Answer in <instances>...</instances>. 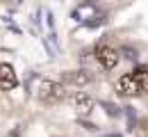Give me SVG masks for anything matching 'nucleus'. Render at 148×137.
I'll return each instance as SVG.
<instances>
[{
	"label": "nucleus",
	"mask_w": 148,
	"mask_h": 137,
	"mask_svg": "<svg viewBox=\"0 0 148 137\" xmlns=\"http://www.w3.org/2000/svg\"><path fill=\"white\" fill-rule=\"evenodd\" d=\"M37 94H39V98H41L43 103L55 105V103H59V101L66 98V89H64V85L57 82V80H43V82L39 85Z\"/></svg>",
	"instance_id": "1"
},
{
	"label": "nucleus",
	"mask_w": 148,
	"mask_h": 137,
	"mask_svg": "<svg viewBox=\"0 0 148 137\" xmlns=\"http://www.w3.org/2000/svg\"><path fill=\"white\" fill-rule=\"evenodd\" d=\"M96 59H98V64L105 69V71H112V69H116V64H119V50L114 48V46H107V43H100L98 48H96Z\"/></svg>",
	"instance_id": "2"
},
{
	"label": "nucleus",
	"mask_w": 148,
	"mask_h": 137,
	"mask_svg": "<svg viewBox=\"0 0 148 137\" xmlns=\"http://www.w3.org/2000/svg\"><path fill=\"white\" fill-rule=\"evenodd\" d=\"M116 89L123 96H137L141 92V85H139V80H137L134 73H123L121 78L116 80Z\"/></svg>",
	"instance_id": "3"
},
{
	"label": "nucleus",
	"mask_w": 148,
	"mask_h": 137,
	"mask_svg": "<svg viewBox=\"0 0 148 137\" xmlns=\"http://www.w3.org/2000/svg\"><path fill=\"white\" fill-rule=\"evenodd\" d=\"M71 105H73V110L77 114H89L93 110V105H96V101L89 94H84V92H77V94L71 96Z\"/></svg>",
	"instance_id": "4"
},
{
	"label": "nucleus",
	"mask_w": 148,
	"mask_h": 137,
	"mask_svg": "<svg viewBox=\"0 0 148 137\" xmlns=\"http://www.w3.org/2000/svg\"><path fill=\"white\" fill-rule=\"evenodd\" d=\"M16 85H18V78H16L14 66L7 64V62H2V64H0V89L9 92V89H14Z\"/></svg>",
	"instance_id": "5"
},
{
	"label": "nucleus",
	"mask_w": 148,
	"mask_h": 137,
	"mask_svg": "<svg viewBox=\"0 0 148 137\" xmlns=\"http://www.w3.org/2000/svg\"><path fill=\"white\" fill-rule=\"evenodd\" d=\"M62 80L66 82V85H73V87H87L89 82L93 80V76L89 71H66Z\"/></svg>",
	"instance_id": "6"
},
{
	"label": "nucleus",
	"mask_w": 148,
	"mask_h": 137,
	"mask_svg": "<svg viewBox=\"0 0 148 137\" xmlns=\"http://www.w3.org/2000/svg\"><path fill=\"white\" fill-rule=\"evenodd\" d=\"M132 73H134V76H137V80H139V85H141V92H146V94H148V69L139 66V69H134Z\"/></svg>",
	"instance_id": "7"
}]
</instances>
